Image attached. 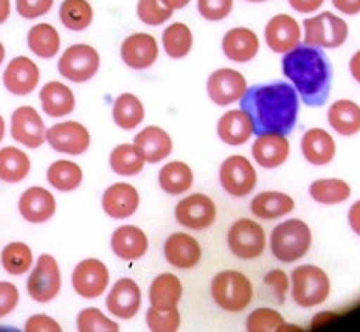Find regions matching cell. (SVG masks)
I'll use <instances>...</instances> for the list:
<instances>
[{
  "label": "cell",
  "mask_w": 360,
  "mask_h": 332,
  "mask_svg": "<svg viewBox=\"0 0 360 332\" xmlns=\"http://www.w3.org/2000/svg\"><path fill=\"white\" fill-rule=\"evenodd\" d=\"M242 110L249 113L257 134H288L297 121L299 95L286 82L248 87Z\"/></svg>",
  "instance_id": "obj_1"
},
{
  "label": "cell",
  "mask_w": 360,
  "mask_h": 332,
  "mask_svg": "<svg viewBox=\"0 0 360 332\" xmlns=\"http://www.w3.org/2000/svg\"><path fill=\"white\" fill-rule=\"evenodd\" d=\"M283 72L309 106H321L329 98L333 67L316 46L297 45L283 58Z\"/></svg>",
  "instance_id": "obj_2"
},
{
  "label": "cell",
  "mask_w": 360,
  "mask_h": 332,
  "mask_svg": "<svg viewBox=\"0 0 360 332\" xmlns=\"http://www.w3.org/2000/svg\"><path fill=\"white\" fill-rule=\"evenodd\" d=\"M312 245V230L303 219H288L273 229L269 238L273 256L278 262L292 264L301 260Z\"/></svg>",
  "instance_id": "obj_3"
},
{
  "label": "cell",
  "mask_w": 360,
  "mask_h": 332,
  "mask_svg": "<svg viewBox=\"0 0 360 332\" xmlns=\"http://www.w3.org/2000/svg\"><path fill=\"white\" fill-rule=\"evenodd\" d=\"M212 299L217 307L231 314L243 312L252 301V284L248 276L234 269L219 271L210 284Z\"/></svg>",
  "instance_id": "obj_4"
},
{
  "label": "cell",
  "mask_w": 360,
  "mask_h": 332,
  "mask_svg": "<svg viewBox=\"0 0 360 332\" xmlns=\"http://www.w3.org/2000/svg\"><path fill=\"white\" fill-rule=\"evenodd\" d=\"M292 297L301 308H312L323 305L330 295V279L321 267L304 264L292 271L290 276Z\"/></svg>",
  "instance_id": "obj_5"
},
{
  "label": "cell",
  "mask_w": 360,
  "mask_h": 332,
  "mask_svg": "<svg viewBox=\"0 0 360 332\" xmlns=\"http://www.w3.org/2000/svg\"><path fill=\"white\" fill-rule=\"evenodd\" d=\"M304 45L316 49H338L347 42L349 26L342 17L323 11L319 15L304 19Z\"/></svg>",
  "instance_id": "obj_6"
},
{
  "label": "cell",
  "mask_w": 360,
  "mask_h": 332,
  "mask_svg": "<svg viewBox=\"0 0 360 332\" xmlns=\"http://www.w3.org/2000/svg\"><path fill=\"white\" fill-rule=\"evenodd\" d=\"M98 67H101V56H98L97 49H93L91 45H86V43L71 45L58 60L60 75L77 84L91 80L97 75Z\"/></svg>",
  "instance_id": "obj_7"
},
{
  "label": "cell",
  "mask_w": 360,
  "mask_h": 332,
  "mask_svg": "<svg viewBox=\"0 0 360 332\" xmlns=\"http://www.w3.org/2000/svg\"><path fill=\"white\" fill-rule=\"evenodd\" d=\"M62 290V273L58 260L52 255H41L32 269L26 291L36 302H51Z\"/></svg>",
  "instance_id": "obj_8"
},
{
  "label": "cell",
  "mask_w": 360,
  "mask_h": 332,
  "mask_svg": "<svg viewBox=\"0 0 360 332\" xmlns=\"http://www.w3.org/2000/svg\"><path fill=\"white\" fill-rule=\"evenodd\" d=\"M226 243L236 258L255 260L266 249V232L252 219H238L229 229Z\"/></svg>",
  "instance_id": "obj_9"
},
{
  "label": "cell",
  "mask_w": 360,
  "mask_h": 332,
  "mask_svg": "<svg viewBox=\"0 0 360 332\" xmlns=\"http://www.w3.org/2000/svg\"><path fill=\"white\" fill-rule=\"evenodd\" d=\"M257 179L255 165L240 154L229 156L219 167V184L225 189V193L236 197V199L252 193V189L257 186Z\"/></svg>",
  "instance_id": "obj_10"
},
{
  "label": "cell",
  "mask_w": 360,
  "mask_h": 332,
  "mask_svg": "<svg viewBox=\"0 0 360 332\" xmlns=\"http://www.w3.org/2000/svg\"><path fill=\"white\" fill-rule=\"evenodd\" d=\"M72 290L82 299H98L110 284V271L106 264L97 258H86L77 264L71 276Z\"/></svg>",
  "instance_id": "obj_11"
},
{
  "label": "cell",
  "mask_w": 360,
  "mask_h": 332,
  "mask_svg": "<svg viewBox=\"0 0 360 332\" xmlns=\"http://www.w3.org/2000/svg\"><path fill=\"white\" fill-rule=\"evenodd\" d=\"M208 97L216 106H229L238 103L248 91V80L236 69H217L208 77L206 82Z\"/></svg>",
  "instance_id": "obj_12"
},
{
  "label": "cell",
  "mask_w": 360,
  "mask_h": 332,
  "mask_svg": "<svg viewBox=\"0 0 360 332\" xmlns=\"http://www.w3.org/2000/svg\"><path fill=\"white\" fill-rule=\"evenodd\" d=\"M216 203L205 193L188 195L175 206V219L190 230H205L214 225Z\"/></svg>",
  "instance_id": "obj_13"
},
{
  "label": "cell",
  "mask_w": 360,
  "mask_h": 332,
  "mask_svg": "<svg viewBox=\"0 0 360 332\" xmlns=\"http://www.w3.org/2000/svg\"><path fill=\"white\" fill-rule=\"evenodd\" d=\"M46 141L56 153L78 156L84 154L91 145V136L88 128L77 121H63L56 123L46 130Z\"/></svg>",
  "instance_id": "obj_14"
},
{
  "label": "cell",
  "mask_w": 360,
  "mask_h": 332,
  "mask_svg": "<svg viewBox=\"0 0 360 332\" xmlns=\"http://www.w3.org/2000/svg\"><path fill=\"white\" fill-rule=\"evenodd\" d=\"M11 138L28 148H39L46 139V128L36 108L21 106L11 115Z\"/></svg>",
  "instance_id": "obj_15"
},
{
  "label": "cell",
  "mask_w": 360,
  "mask_h": 332,
  "mask_svg": "<svg viewBox=\"0 0 360 332\" xmlns=\"http://www.w3.org/2000/svg\"><path fill=\"white\" fill-rule=\"evenodd\" d=\"M106 308L119 319H132L141 308V288L132 279H119L106 297Z\"/></svg>",
  "instance_id": "obj_16"
},
{
  "label": "cell",
  "mask_w": 360,
  "mask_h": 332,
  "mask_svg": "<svg viewBox=\"0 0 360 332\" xmlns=\"http://www.w3.org/2000/svg\"><path fill=\"white\" fill-rule=\"evenodd\" d=\"M121 60H123L130 69L136 71H145L150 65H155L158 60V43L150 34H132L121 45Z\"/></svg>",
  "instance_id": "obj_17"
},
{
  "label": "cell",
  "mask_w": 360,
  "mask_h": 332,
  "mask_svg": "<svg viewBox=\"0 0 360 332\" xmlns=\"http://www.w3.org/2000/svg\"><path fill=\"white\" fill-rule=\"evenodd\" d=\"M164 256L176 269H193L201 262L202 250L199 241L186 232H173L164 243Z\"/></svg>",
  "instance_id": "obj_18"
},
{
  "label": "cell",
  "mask_w": 360,
  "mask_h": 332,
  "mask_svg": "<svg viewBox=\"0 0 360 332\" xmlns=\"http://www.w3.org/2000/svg\"><path fill=\"white\" fill-rule=\"evenodd\" d=\"M264 36H266V43L273 52L286 54V52L293 51L301 42V28L292 15L278 13V15L269 19L266 30H264Z\"/></svg>",
  "instance_id": "obj_19"
},
{
  "label": "cell",
  "mask_w": 360,
  "mask_h": 332,
  "mask_svg": "<svg viewBox=\"0 0 360 332\" xmlns=\"http://www.w3.org/2000/svg\"><path fill=\"white\" fill-rule=\"evenodd\" d=\"M104 214L112 219H129L139 208L138 189L129 182H115L103 193Z\"/></svg>",
  "instance_id": "obj_20"
},
{
  "label": "cell",
  "mask_w": 360,
  "mask_h": 332,
  "mask_svg": "<svg viewBox=\"0 0 360 332\" xmlns=\"http://www.w3.org/2000/svg\"><path fill=\"white\" fill-rule=\"evenodd\" d=\"M39 67L32 62L30 58L17 56L13 58L4 71V87L13 95H28L39 84Z\"/></svg>",
  "instance_id": "obj_21"
},
{
  "label": "cell",
  "mask_w": 360,
  "mask_h": 332,
  "mask_svg": "<svg viewBox=\"0 0 360 332\" xmlns=\"http://www.w3.org/2000/svg\"><path fill=\"white\" fill-rule=\"evenodd\" d=\"M251 153L255 162L264 169L281 167L290 156V141L286 134H258Z\"/></svg>",
  "instance_id": "obj_22"
},
{
  "label": "cell",
  "mask_w": 360,
  "mask_h": 332,
  "mask_svg": "<svg viewBox=\"0 0 360 332\" xmlns=\"http://www.w3.org/2000/svg\"><path fill=\"white\" fill-rule=\"evenodd\" d=\"M112 250L121 260L134 262L143 258L149 250V238L143 230L134 225H123L113 230L110 240Z\"/></svg>",
  "instance_id": "obj_23"
},
{
  "label": "cell",
  "mask_w": 360,
  "mask_h": 332,
  "mask_svg": "<svg viewBox=\"0 0 360 332\" xmlns=\"http://www.w3.org/2000/svg\"><path fill=\"white\" fill-rule=\"evenodd\" d=\"M19 212L28 223H46L56 212V199L41 186L28 188L19 199Z\"/></svg>",
  "instance_id": "obj_24"
},
{
  "label": "cell",
  "mask_w": 360,
  "mask_h": 332,
  "mask_svg": "<svg viewBox=\"0 0 360 332\" xmlns=\"http://www.w3.org/2000/svg\"><path fill=\"white\" fill-rule=\"evenodd\" d=\"M301 153L312 165H329L336 156V141L323 128H310L301 139Z\"/></svg>",
  "instance_id": "obj_25"
},
{
  "label": "cell",
  "mask_w": 360,
  "mask_h": 332,
  "mask_svg": "<svg viewBox=\"0 0 360 332\" xmlns=\"http://www.w3.org/2000/svg\"><path fill=\"white\" fill-rule=\"evenodd\" d=\"M223 52L225 56L231 60V62L236 63H245L255 60V56L258 54V49H260V42H258V36L251 28H232L223 36Z\"/></svg>",
  "instance_id": "obj_26"
},
{
  "label": "cell",
  "mask_w": 360,
  "mask_h": 332,
  "mask_svg": "<svg viewBox=\"0 0 360 332\" xmlns=\"http://www.w3.org/2000/svg\"><path fill=\"white\" fill-rule=\"evenodd\" d=\"M134 145L147 164H158L173 153V139L164 128L147 127L141 132L136 134Z\"/></svg>",
  "instance_id": "obj_27"
},
{
  "label": "cell",
  "mask_w": 360,
  "mask_h": 332,
  "mask_svg": "<svg viewBox=\"0 0 360 332\" xmlns=\"http://www.w3.org/2000/svg\"><path fill=\"white\" fill-rule=\"evenodd\" d=\"M252 134H255V127H252L251 117L245 110H231L221 115L219 123H217L219 139L232 147L248 143Z\"/></svg>",
  "instance_id": "obj_28"
},
{
  "label": "cell",
  "mask_w": 360,
  "mask_h": 332,
  "mask_svg": "<svg viewBox=\"0 0 360 332\" xmlns=\"http://www.w3.org/2000/svg\"><path fill=\"white\" fill-rule=\"evenodd\" d=\"M295 208V200L283 191H262L251 200V212L255 217L264 221L278 219L288 215Z\"/></svg>",
  "instance_id": "obj_29"
},
{
  "label": "cell",
  "mask_w": 360,
  "mask_h": 332,
  "mask_svg": "<svg viewBox=\"0 0 360 332\" xmlns=\"http://www.w3.org/2000/svg\"><path fill=\"white\" fill-rule=\"evenodd\" d=\"M39 101H41L43 112L49 117H65L75 110V95L65 84L62 82H49L41 87L39 91Z\"/></svg>",
  "instance_id": "obj_30"
},
{
  "label": "cell",
  "mask_w": 360,
  "mask_h": 332,
  "mask_svg": "<svg viewBox=\"0 0 360 332\" xmlns=\"http://www.w3.org/2000/svg\"><path fill=\"white\" fill-rule=\"evenodd\" d=\"M327 121L340 136H355L360 132V106L349 98H340L329 106Z\"/></svg>",
  "instance_id": "obj_31"
},
{
  "label": "cell",
  "mask_w": 360,
  "mask_h": 332,
  "mask_svg": "<svg viewBox=\"0 0 360 332\" xmlns=\"http://www.w3.org/2000/svg\"><path fill=\"white\" fill-rule=\"evenodd\" d=\"M30 158L25 151L17 147L0 148V180L8 184L21 182L30 173Z\"/></svg>",
  "instance_id": "obj_32"
},
{
  "label": "cell",
  "mask_w": 360,
  "mask_h": 332,
  "mask_svg": "<svg viewBox=\"0 0 360 332\" xmlns=\"http://www.w3.org/2000/svg\"><path fill=\"white\" fill-rule=\"evenodd\" d=\"M113 123L123 130H134L145 119V108L136 95L132 93H121L112 110Z\"/></svg>",
  "instance_id": "obj_33"
},
{
  "label": "cell",
  "mask_w": 360,
  "mask_h": 332,
  "mask_svg": "<svg viewBox=\"0 0 360 332\" xmlns=\"http://www.w3.org/2000/svg\"><path fill=\"white\" fill-rule=\"evenodd\" d=\"M182 299V282L173 273H162L150 282L149 301L153 307H179Z\"/></svg>",
  "instance_id": "obj_34"
},
{
  "label": "cell",
  "mask_w": 360,
  "mask_h": 332,
  "mask_svg": "<svg viewBox=\"0 0 360 332\" xmlns=\"http://www.w3.org/2000/svg\"><path fill=\"white\" fill-rule=\"evenodd\" d=\"M46 180L58 191L69 193L82 184V167L71 160H58V162H52L51 167L46 169Z\"/></svg>",
  "instance_id": "obj_35"
},
{
  "label": "cell",
  "mask_w": 360,
  "mask_h": 332,
  "mask_svg": "<svg viewBox=\"0 0 360 332\" xmlns=\"http://www.w3.org/2000/svg\"><path fill=\"white\" fill-rule=\"evenodd\" d=\"M158 184L165 193L180 195L186 193L193 184V171L184 162H169L160 169Z\"/></svg>",
  "instance_id": "obj_36"
},
{
  "label": "cell",
  "mask_w": 360,
  "mask_h": 332,
  "mask_svg": "<svg viewBox=\"0 0 360 332\" xmlns=\"http://www.w3.org/2000/svg\"><path fill=\"white\" fill-rule=\"evenodd\" d=\"M26 42H28V49L43 60H51L60 51V34L54 26L46 23L32 26Z\"/></svg>",
  "instance_id": "obj_37"
},
{
  "label": "cell",
  "mask_w": 360,
  "mask_h": 332,
  "mask_svg": "<svg viewBox=\"0 0 360 332\" xmlns=\"http://www.w3.org/2000/svg\"><path fill=\"white\" fill-rule=\"evenodd\" d=\"M145 158L134 143L117 145L110 154V167L121 177H134L145 167Z\"/></svg>",
  "instance_id": "obj_38"
},
{
  "label": "cell",
  "mask_w": 360,
  "mask_h": 332,
  "mask_svg": "<svg viewBox=\"0 0 360 332\" xmlns=\"http://www.w3.org/2000/svg\"><path fill=\"white\" fill-rule=\"evenodd\" d=\"M310 197L319 205H340L351 197V186L342 179H319L309 188Z\"/></svg>",
  "instance_id": "obj_39"
},
{
  "label": "cell",
  "mask_w": 360,
  "mask_h": 332,
  "mask_svg": "<svg viewBox=\"0 0 360 332\" xmlns=\"http://www.w3.org/2000/svg\"><path fill=\"white\" fill-rule=\"evenodd\" d=\"M162 43H164V51L167 56L173 60H182L190 54L193 46V34L190 26L184 23H173L164 30Z\"/></svg>",
  "instance_id": "obj_40"
},
{
  "label": "cell",
  "mask_w": 360,
  "mask_h": 332,
  "mask_svg": "<svg viewBox=\"0 0 360 332\" xmlns=\"http://www.w3.org/2000/svg\"><path fill=\"white\" fill-rule=\"evenodd\" d=\"M60 21L71 32L86 30L93 23V8L88 0H63L60 6Z\"/></svg>",
  "instance_id": "obj_41"
},
{
  "label": "cell",
  "mask_w": 360,
  "mask_h": 332,
  "mask_svg": "<svg viewBox=\"0 0 360 332\" xmlns=\"http://www.w3.org/2000/svg\"><path fill=\"white\" fill-rule=\"evenodd\" d=\"M0 262L10 275H25L32 269L34 255H32L30 247L22 241H11L2 249Z\"/></svg>",
  "instance_id": "obj_42"
},
{
  "label": "cell",
  "mask_w": 360,
  "mask_h": 332,
  "mask_svg": "<svg viewBox=\"0 0 360 332\" xmlns=\"http://www.w3.org/2000/svg\"><path fill=\"white\" fill-rule=\"evenodd\" d=\"M286 327L288 325L284 321V317L271 308H257L249 314L248 321H245V328L249 332H275L284 331Z\"/></svg>",
  "instance_id": "obj_43"
},
{
  "label": "cell",
  "mask_w": 360,
  "mask_h": 332,
  "mask_svg": "<svg viewBox=\"0 0 360 332\" xmlns=\"http://www.w3.org/2000/svg\"><path fill=\"white\" fill-rule=\"evenodd\" d=\"M147 327L150 332H175L180 328V312L176 307H153L147 312Z\"/></svg>",
  "instance_id": "obj_44"
},
{
  "label": "cell",
  "mask_w": 360,
  "mask_h": 332,
  "mask_svg": "<svg viewBox=\"0 0 360 332\" xmlns=\"http://www.w3.org/2000/svg\"><path fill=\"white\" fill-rule=\"evenodd\" d=\"M77 328L80 332H117L119 325L98 308H84L77 317Z\"/></svg>",
  "instance_id": "obj_45"
},
{
  "label": "cell",
  "mask_w": 360,
  "mask_h": 332,
  "mask_svg": "<svg viewBox=\"0 0 360 332\" xmlns=\"http://www.w3.org/2000/svg\"><path fill=\"white\" fill-rule=\"evenodd\" d=\"M173 15V8L165 4L164 0H139L138 17L139 21L149 26L164 25Z\"/></svg>",
  "instance_id": "obj_46"
},
{
  "label": "cell",
  "mask_w": 360,
  "mask_h": 332,
  "mask_svg": "<svg viewBox=\"0 0 360 332\" xmlns=\"http://www.w3.org/2000/svg\"><path fill=\"white\" fill-rule=\"evenodd\" d=\"M264 286L269 290V295L277 305L286 301V293L290 288V279L283 269H271L264 276Z\"/></svg>",
  "instance_id": "obj_47"
},
{
  "label": "cell",
  "mask_w": 360,
  "mask_h": 332,
  "mask_svg": "<svg viewBox=\"0 0 360 332\" xmlns=\"http://www.w3.org/2000/svg\"><path fill=\"white\" fill-rule=\"evenodd\" d=\"M234 0H197V10L206 21H223L231 15Z\"/></svg>",
  "instance_id": "obj_48"
},
{
  "label": "cell",
  "mask_w": 360,
  "mask_h": 332,
  "mask_svg": "<svg viewBox=\"0 0 360 332\" xmlns=\"http://www.w3.org/2000/svg\"><path fill=\"white\" fill-rule=\"evenodd\" d=\"M54 0H15L17 13L25 19H37L49 13Z\"/></svg>",
  "instance_id": "obj_49"
},
{
  "label": "cell",
  "mask_w": 360,
  "mask_h": 332,
  "mask_svg": "<svg viewBox=\"0 0 360 332\" xmlns=\"http://www.w3.org/2000/svg\"><path fill=\"white\" fill-rule=\"evenodd\" d=\"M19 305V290L11 282L0 281V319L15 310Z\"/></svg>",
  "instance_id": "obj_50"
},
{
  "label": "cell",
  "mask_w": 360,
  "mask_h": 332,
  "mask_svg": "<svg viewBox=\"0 0 360 332\" xmlns=\"http://www.w3.org/2000/svg\"><path fill=\"white\" fill-rule=\"evenodd\" d=\"M26 332H60L62 327L56 319L45 316V314H37V316H32L25 325Z\"/></svg>",
  "instance_id": "obj_51"
},
{
  "label": "cell",
  "mask_w": 360,
  "mask_h": 332,
  "mask_svg": "<svg viewBox=\"0 0 360 332\" xmlns=\"http://www.w3.org/2000/svg\"><path fill=\"white\" fill-rule=\"evenodd\" d=\"M288 2L293 10L307 15V13H314L316 10H319L325 0H288Z\"/></svg>",
  "instance_id": "obj_52"
},
{
  "label": "cell",
  "mask_w": 360,
  "mask_h": 332,
  "mask_svg": "<svg viewBox=\"0 0 360 332\" xmlns=\"http://www.w3.org/2000/svg\"><path fill=\"white\" fill-rule=\"evenodd\" d=\"M333 6L344 15H359L360 0H333Z\"/></svg>",
  "instance_id": "obj_53"
},
{
  "label": "cell",
  "mask_w": 360,
  "mask_h": 332,
  "mask_svg": "<svg viewBox=\"0 0 360 332\" xmlns=\"http://www.w3.org/2000/svg\"><path fill=\"white\" fill-rule=\"evenodd\" d=\"M347 221H349L351 230H353V232H355V234L360 238V200L353 203V206L349 208Z\"/></svg>",
  "instance_id": "obj_54"
},
{
  "label": "cell",
  "mask_w": 360,
  "mask_h": 332,
  "mask_svg": "<svg viewBox=\"0 0 360 332\" xmlns=\"http://www.w3.org/2000/svg\"><path fill=\"white\" fill-rule=\"evenodd\" d=\"M349 71L351 75H353V78L360 84V51H356L355 54H353V58H351Z\"/></svg>",
  "instance_id": "obj_55"
},
{
  "label": "cell",
  "mask_w": 360,
  "mask_h": 332,
  "mask_svg": "<svg viewBox=\"0 0 360 332\" xmlns=\"http://www.w3.org/2000/svg\"><path fill=\"white\" fill-rule=\"evenodd\" d=\"M10 11H11L10 0H0V25L10 17Z\"/></svg>",
  "instance_id": "obj_56"
},
{
  "label": "cell",
  "mask_w": 360,
  "mask_h": 332,
  "mask_svg": "<svg viewBox=\"0 0 360 332\" xmlns=\"http://www.w3.org/2000/svg\"><path fill=\"white\" fill-rule=\"evenodd\" d=\"M165 4L173 8V10H180V8H186V6L190 4V0H164Z\"/></svg>",
  "instance_id": "obj_57"
},
{
  "label": "cell",
  "mask_w": 360,
  "mask_h": 332,
  "mask_svg": "<svg viewBox=\"0 0 360 332\" xmlns=\"http://www.w3.org/2000/svg\"><path fill=\"white\" fill-rule=\"evenodd\" d=\"M6 136V123H4V119H2V115H0V141L4 139Z\"/></svg>",
  "instance_id": "obj_58"
},
{
  "label": "cell",
  "mask_w": 360,
  "mask_h": 332,
  "mask_svg": "<svg viewBox=\"0 0 360 332\" xmlns=\"http://www.w3.org/2000/svg\"><path fill=\"white\" fill-rule=\"evenodd\" d=\"M4 56H6V49L4 45L0 43V65H2V62H4Z\"/></svg>",
  "instance_id": "obj_59"
},
{
  "label": "cell",
  "mask_w": 360,
  "mask_h": 332,
  "mask_svg": "<svg viewBox=\"0 0 360 332\" xmlns=\"http://www.w3.org/2000/svg\"><path fill=\"white\" fill-rule=\"evenodd\" d=\"M248 2H266V0H248Z\"/></svg>",
  "instance_id": "obj_60"
}]
</instances>
